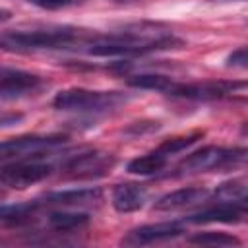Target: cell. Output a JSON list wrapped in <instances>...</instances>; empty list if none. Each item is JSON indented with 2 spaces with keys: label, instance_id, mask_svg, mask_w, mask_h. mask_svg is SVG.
I'll list each match as a JSON object with an SVG mask.
<instances>
[{
  "label": "cell",
  "instance_id": "6da1fadb",
  "mask_svg": "<svg viewBox=\"0 0 248 248\" xmlns=\"http://www.w3.org/2000/svg\"><path fill=\"white\" fill-rule=\"evenodd\" d=\"M97 33H85L74 27H45V29H17L0 33V48L10 52L35 50H64L76 45H89Z\"/></svg>",
  "mask_w": 248,
  "mask_h": 248
},
{
  "label": "cell",
  "instance_id": "7a4b0ae2",
  "mask_svg": "<svg viewBox=\"0 0 248 248\" xmlns=\"http://www.w3.org/2000/svg\"><path fill=\"white\" fill-rule=\"evenodd\" d=\"M130 97L120 91H95L85 87L62 89L54 95L52 107L64 112H105L120 107Z\"/></svg>",
  "mask_w": 248,
  "mask_h": 248
},
{
  "label": "cell",
  "instance_id": "3957f363",
  "mask_svg": "<svg viewBox=\"0 0 248 248\" xmlns=\"http://www.w3.org/2000/svg\"><path fill=\"white\" fill-rule=\"evenodd\" d=\"M246 157L244 147H219V145H205L190 155H186L178 165H176V174H194V172H207L215 169H225V167H234L240 165Z\"/></svg>",
  "mask_w": 248,
  "mask_h": 248
},
{
  "label": "cell",
  "instance_id": "277c9868",
  "mask_svg": "<svg viewBox=\"0 0 248 248\" xmlns=\"http://www.w3.org/2000/svg\"><path fill=\"white\" fill-rule=\"evenodd\" d=\"M35 157H39V155L10 161L4 167H0V184L23 190L27 186H33V184L43 182L45 178H48L52 174L54 167L50 163L35 159Z\"/></svg>",
  "mask_w": 248,
  "mask_h": 248
},
{
  "label": "cell",
  "instance_id": "5b68a950",
  "mask_svg": "<svg viewBox=\"0 0 248 248\" xmlns=\"http://www.w3.org/2000/svg\"><path fill=\"white\" fill-rule=\"evenodd\" d=\"M66 143V136L60 134H29V136H17L0 141V161H17L33 155H41L43 151L56 149Z\"/></svg>",
  "mask_w": 248,
  "mask_h": 248
},
{
  "label": "cell",
  "instance_id": "8992f818",
  "mask_svg": "<svg viewBox=\"0 0 248 248\" xmlns=\"http://www.w3.org/2000/svg\"><path fill=\"white\" fill-rule=\"evenodd\" d=\"M246 83L244 81H190V83H180L172 81L169 87L167 95L176 97V99H190V101H215L229 97L236 93V89L244 91Z\"/></svg>",
  "mask_w": 248,
  "mask_h": 248
},
{
  "label": "cell",
  "instance_id": "52a82bcc",
  "mask_svg": "<svg viewBox=\"0 0 248 248\" xmlns=\"http://www.w3.org/2000/svg\"><path fill=\"white\" fill-rule=\"evenodd\" d=\"M116 159L112 153H105V151H83L78 155H70L64 163H62V170L70 176V178H97L103 176L107 172H110V169L114 167Z\"/></svg>",
  "mask_w": 248,
  "mask_h": 248
},
{
  "label": "cell",
  "instance_id": "ba28073f",
  "mask_svg": "<svg viewBox=\"0 0 248 248\" xmlns=\"http://www.w3.org/2000/svg\"><path fill=\"white\" fill-rule=\"evenodd\" d=\"M45 85V79L31 72L2 68L0 72V103L17 101L37 93Z\"/></svg>",
  "mask_w": 248,
  "mask_h": 248
},
{
  "label": "cell",
  "instance_id": "9c48e42d",
  "mask_svg": "<svg viewBox=\"0 0 248 248\" xmlns=\"http://www.w3.org/2000/svg\"><path fill=\"white\" fill-rule=\"evenodd\" d=\"M246 219V200L244 202H227L221 200L215 205H209L198 213H192L188 217L190 223L196 225H207V223H225V225H236Z\"/></svg>",
  "mask_w": 248,
  "mask_h": 248
},
{
  "label": "cell",
  "instance_id": "30bf717a",
  "mask_svg": "<svg viewBox=\"0 0 248 248\" xmlns=\"http://www.w3.org/2000/svg\"><path fill=\"white\" fill-rule=\"evenodd\" d=\"M182 232H184V229L176 221H172V223L170 221H167V223H151V225H141V227L132 229L122 238V244H126V246H145V244L176 238Z\"/></svg>",
  "mask_w": 248,
  "mask_h": 248
},
{
  "label": "cell",
  "instance_id": "8fae6325",
  "mask_svg": "<svg viewBox=\"0 0 248 248\" xmlns=\"http://www.w3.org/2000/svg\"><path fill=\"white\" fill-rule=\"evenodd\" d=\"M209 196H211V192L207 188H203V186L178 188L174 192H169V194L161 196L153 203V209L155 211H174V209H182V207H190V205L202 203Z\"/></svg>",
  "mask_w": 248,
  "mask_h": 248
},
{
  "label": "cell",
  "instance_id": "7c38bea8",
  "mask_svg": "<svg viewBox=\"0 0 248 248\" xmlns=\"http://www.w3.org/2000/svg\"><path fill=\"white\" fill-rule=\"evenodd\" d=\"M103 190L99 186H89V188H68V190L48 192L37 200L41 205H87L99 202Z\"/></svg>",
  "mask_w": 248,
  "mask_h": 248
},
{
  "label": "cell",
  "instance_id": "4fadbf2b",
  "mask_svg": "<svg viewBox=\"0 0 248 248\" xmlns=\"http://www.w3.org/2000/svg\"><path fill=\"white\" fill-rule=\"evenodd\" d=\"M110 202H112V207L118 213H134V211H138L145 205L147 190H145V186L136 184V182L116 184L112 188Z\"/></svg>",
  "mask_w": 248,
  "mask_h": 248
},
{
  "label": "cell",
  "instance_id": "5bb4252c",
  "mask_svg": "<svg viewBox=\"0 0 248 248\" xmlns=\"http://www.w3.org/2000/svg\"><path fill=\"white\" fill-rule=\"evenodd\" d=\"M48 227L56 232H72V231H79L83 227L89 225V215L83 211H50L48 217Z\"/></svg>",
  "mask_w": 248,
  "mask_h": 248
},
{
  "label": "cell",
  "instance_id": "9a60e30c",
  "mask_svg": "<svg viewBox=\"0 0 248 248\" xmlns=\"http://www.w3.org/2000/svg\"><path fill=\"white\" fill-rule=\"evenodd\" d=\"M167 163H169V159H167L163 153H159L157 149H153V151H149V153H145V155H140V157L128 161L126 170H128L130 174L151 176V174H159V172L167 167Z\"/></svg>",
  "mask_w": 248,
  "mask_h": 248
},
{
  "label": "cell",
  "instance_id": "2e32d148",
  "mask_svg": "<svg viewBox=\"0 0 248 248\" xmlns=\"http://www.w3.org/2000/svg\"><path fill=\"white\" fill-rule=\"evenodd\" d=\"M41 207L39 200L19 202V203H0V223H21L29 219Z\"/></svg>",
  "mask_w": 248,
  "mask_h": 248
},
{
  "label": "cell",
  "instance_id": "e0dca14e",
  "mask_svg": "<svg viewBox=\"0 0 248 248\" xmlns=\"http://www.w3.org/2000/svg\"><path fill=\"white\" fill-rule=\"evenodd\" d=\"M172 78L163 76V74H138V76H130L126 79V83L134 89H149V91H161L167 95L169 87L172 85Z\"/></svg>",
  "mask_w": 248,
  "mask_h": 248
},
{
  "label": "cell",
  "instance_id": "ac0fdd59",
  "mask_svg": "<svg viewBox=\"0 0 248 248\" xmlns=\"http://www.w3.org/2000/svg\"><path fill=\"white\" fill-rule=\"evenodd\" d=\"M202 136H203V132H192V134H186V136L167 138V140H163L155 149H157L159 153H163L167 159H170L172 155H176V153H180V151L188 149L190 145H194Z\"/></svg>",
  "mask_w": 248,
  "mask_h": 248
},
{
  "label": "cell",
  "instance_id": "d6986e66",
  "mask_svg": "<svg viewBox=\"0 0 248 248\" xmlns=\"http://www.w3.org/2000/svg\"><path fill=\"white\" fill-rule=\"evenodd\" d=\"M190 244H200V246H240L242 242L227 232H215V231H205V232H196L188 238Z\"/></svg>",
  "mask_w": 248,
  "mask_h": 248
},
{
  "label": "cell",
  "instance_id": "ffe728a7",
  "mask_svg": "<svg viewBox=\"0 0 248 248\" xmlns=\"http://www.w3.org/2000/svg\"><path fill=\"white\" fill-rule=\"evenodd\" d=\"M213 196L219 200H227V202H244L246 200V180L234 178V180L223 182L221 186H217Z\"/></svg>",
  "mask_w": 248,
  "mask_h": 248
},
{
  "label": "cell",
  "instance_id": "44dd1931",
  "mask_svg": "<svg viewBox=\"0 0 248 248\" xmlns=\"http://www.w3.org/2000/svg\"><path fill=\"white\" fill-rule=\"evenodd\" d=\"M246 62H248L246 46H240V48L232 50V52L227 56V66H231V68H246Z\"/></svg>",
  "mask_w": 248,
  "mask_h": 248
},
{
  "label": "cell",
  "instance_id": "7402d4cb",
  "mask_svg": "<svg viewBox=\"0 0 248 248\" xmlns=\"http://www.w3.org/2000/svg\"><path fill=\"white\" fill-rule=\"evenodd\" d=\"M39 8H46V10H58V8H66L70 4H74L76 0H27Z\"/></svg>",
  "mask_w": 248,
  "mask_h": 248
},
{
  "label": "cell",
  "instance_id": "603a6c76",
  "mask_svg": "<svg viewBox=\"0 0 248 248\" xmlns=\"http://www.w3.org/2000/svg\"><path fill=\"white\" fill-rule=\"evenodd\" d=\"M21 120H23V114L21 112H0V128L14 126V124H17Z\"/></svg>",
  "mask_w": 248,
  "mask_h": 248
},
{
  "label": "cell",
  "instance_id": "cb8c5ba5",
  "mask_svg": "<svg viewBox=\"0 0 248 248\" xmlns=\"http://www.w3.org/2000/svg\"><path fill=\"white\" fill-rule=\"evenodd\" d=\"M12 19V12L10 10H4V8H0V23H4V21H10Z\"/></svg>",
  "mask_w": 248,
  "mask_h": 248
}]
</instances>
